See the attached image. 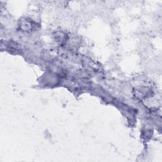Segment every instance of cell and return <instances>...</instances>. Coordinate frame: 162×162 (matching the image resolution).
Segmentation results:
<instances>
[{
  "instance_id": "obj_1",
  "label": "cell",
  "mask_w": 162,
  "mask_h": 162,
  "mask_svg": "<svg viewBox=\"0 0 162 162\" xmlns=\"http://www.w3.org/2000/svg\"><path fill=\"white\" fill-rule=\"evenodd\" d=\"M20 26L23 30L30 31V30H32V28H33V24L29 20L24 19V20L21 21V24Z\"/></svg>"
}]
</instances>
